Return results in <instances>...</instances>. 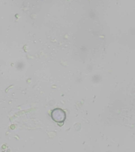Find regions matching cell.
Segmentation results:
<instances>
[{"mask_svg": "<svg viewBox=\"0 0 135 152\" xmlns=\"http://www.w3.org/2000/svg\"><path fill=\"white\" fill-rule=\"evenodd\" d=\"M51 117L54 121L60 123L64 122L66 118V115L62 109L56 108L51 113Z\"/></svg>", "mask_w": 135, "mask_h": 152, "instance_id": "obj_1", "label": "cell"}]
</instances>
